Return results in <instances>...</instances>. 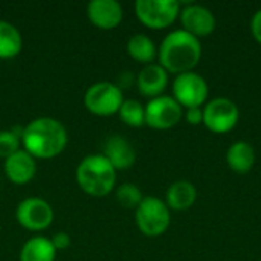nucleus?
Masks as SVG:
<instances>
[{"instance_id":"obj_1","label":"nucleus","mask_w":261,"mask_h":261,"mask_svg":"<svg viewBox=\"0 0 261 261\" xmlns=\"http://www.w3.org/2000/svg\"><path fill=\"white\" fill-rule=\"evenodd\" d=\"M21 144L32 158L50 159L66 148L67 132L58 119L41 116L21 130Z\"/></svg>"},{"instance_id":"obj_2","label":"nucleus","mask_w":261,"mask_h":261,"mask_svg":"<svg viewBox=\"0 0 261 261\" xmlns=\"http://www.w3.org/2000/svg\"><path fill=\"white\" fill-rule=\"evenodd\" d=\"M159 64L170 73L191 72L202 58L200 40L184 29L170 32L158 49Z\"/></svg>"},{"instance_id":"obj_3","label":"nucleus","mask_w":261,"mask_h":261,"mask_svg":"<svg viewBox=\"0 0 261 261\" xmlns=\"http://www.w3.org/2000/svg\"><path fill=\"white\" fill-rule=\"evenodd\" d=\"M76 182L86 194L104 197L115 188L116 170L101 153L87 154L76 167Z\"/></svg>"},{"instance_id":"obj_4","label":"nucleus","mask_w":261,"mask_h":261,"mask_svg":"<svg viewBox=\"0 0 261 261\" xmlns=\"http://www.w3.org/2000/svg\"><path fill=\"white\" fill-rule=\"evenodd\" d=\"M135 219L139 231L147 237H159L167 232L171 216L167 203L158 197L147 196L135 210Z\"/></svg>"},{"instance_id":"obj_5","label":"nucleus","mask_w":261,"mask_h":261,"mask_svg":"<svg viewBox=\"0 0 261 261\" xmlns=\"http://www.w3.org/2000/svg\"><path fill=\"white\" fill-rule=\"evenodd\" d=\"M122 102L124 96L121 87L110 81L95 83L84 93L86 109L96 116H112L118 113Z\"/></svg>"},{"instance_id":"obj_6","label":"nucleus","mask_w":261,"mask_h":261,"mask_svg":"<svg viewBox=\"0 0 261 261\" xmlns=\"http://www.w3.org/2000/svg\"><path fill=\"white\" fill-rule=\"evenodd\" d=\"M135 12L147 28L165 29L179 17L180 5L176 0H136Z\"/></svg>"},{"instance_id":"obj_7","label":"nucleus","mask_w":261,"mask_h":261,"mask_svg":"<svg viewBox=\"0 0 261 261\" xmlns=\"http://www.w3.org/2000/svg\"><path fill=\"white\" fill-rule=\"evenodd\" d=\"M240 118V110L237 104L225 96L213 98L203 107V124L208 130L214 133H228L231 132Z\"/></svg>"},{"instance_id":"obj_8","label":"nucleus","mask_w":261,"mask_h":261,"mask_svg":"<svg viewBox=\"0 0 261 261\" xmlns=\"http://www.w3.org/2000/svg\"><path fill=\"white\" fill-rule=\"evenodd\" d=\"M210 89L205 78L196 72L179 73L173 81V98L184 109L202 107L206 102Z\"/></svg>"},{"instance_id":"obj_9","label":"nucleus","mask_w":261,"mask_h":261,"mask_svg":"<svg viewBox=\"0 0 261 261\" xmlns=\"http://www.w3.org/2000/svg\"><path fill=\"white\" fill-rule=\"evenodd\" d=\"M184 110L180 104L168 95L151 98L145 106V124L156 130H168L180 122Z\"/></svg>"},{"instance_id":"obj_10","label":"nucleus","mask_w":261,"mask_h":261,"mask_svg":"<svg viewBox=\"0 0 261 261\" xmlns=\"http://www.w3.org/2000/svg\"><path fill=\"white\" fill-rule=\"evenodd\" d=\"M15 217L24 229L44 231L52 225L54 210L41 197H28L18 203Z\"/></svg>"},{"instance_id":"obj_11","label":"nucleus","mask_w":261,"mask_h":261,"mask_svg":"<svg viewBox=\"0 0 261 261\" xmlns=\"http://www.w3.org/2000/svg\"><path fill=\"white\" fill-rule=\"evenodd\" d=\"M179 17L184 26L182 29L197 38L206 37L216 29V17L206 6L196 3L187 5L184 9H180Z\"/></svg>"},{"instance_id":"obj_12","label":"nucleus","mask_w":261,"mask_h":261,"mask_svg":"<svg viewBox=\"0 0 261 261\" xmlns=\"http://www.w3.org/2000/svg\"><path fill=\"white\" fill-rule=\"evenodd\" d=\"M87 17L93 26L109 31L119 26L124 11L116 0H92L87 3Z\"/></svg>"},{"instance_id":"obj_13","label":"nucleus","mask_w":261,"mask_h":261,"mask_svg":"<svg viewBox=\"0 0 261 261\" xmlns=\"http://www.w3.org/2000/svg\"><path fill=\"white\" fill-rule=\"evenodd\" d=\"M115 170H127L136 162V151L130 141L119 135L107 138L101 153Z\"/></svg>"},{"instance_id":"obj_14","label":"nucleus","mask_w":261,"mask_h":261,"mask_svg":"<svg viewBox=\"0 0 261 261\" xmlns=\"http://www.w3.org/2000/svg\"><path fill=\"white\" fill-rule=\"evenodd\" d=\"M37 164L26 150H18L5 159V174L15 185H24L35 176Z\"/></svg>"},{"instance_id":"obj_15","label":"nucleus","mask_w":261,"mask_h":261,"mask_svg":"<svg viewBox=\"0 0 261 261\" xmlns=\"http://www.w3.org/2000/svg\"><path fill=\"white\" fill-rule=\"evenodd\" d=\"M136 84L141 95L148 98L161 96L168 84V72L161 64H147L138 73Z\"/></svg>"},{"instance_id":"obj_16","label":"nucleus","mask_w":261,"mask_h":261,"mask_svg":"<svg viewBox=\"0 0 261 261\" xmlns=\"http://www.w3.org/2000/svg\"><path fill=\"white\" fill-rule=\"evenodd\" d=\"M165 199H167L165 203L170 210L187 211L194 205L197 199V191L190 180H176L167 190Z\"/></svg>"},{"instance_id":"obj_17","label":"nucleus","mask_w":261,"mask_h":261,"mask_svg":"<svg viewBox=\"0 0 261 261\" xmlns=\"http://www.w3.org/2000/svg\"><path fill=\"white\" fill-rule=\"evenodd\" d=\"M226 162L232 171L239 174H246L252 170L255 164L254 147L246 141H237L231 144V147L226 151Z\"/></svg>"},{"instance_id":"obj_18","label":"nucleus","mask_w":261,"mask_h":261,"mask_svg":"<svg viewBox=\"0 0 261 261\" xmlns=\"http://www.w3.org/2000/svg\"><path fill=\"white\" fill-rule=\"evenodd\" d=\"M57 249L52 240L43 236L29 239L20 251V261H55Z\"/></svg>"},{"instance_id":"obj_19","label":"nucleus","mask_w":261,"mask_h":261,"mask_svg":"<svg viewBox=\"0 0 261 261\" xmlns=\"http://www.w3.org/2000/svg\"><path fill=\"white\" fill-rule=\"evenodd\" d=\"M23 38L20 31L6 20H0V58H14L21 52Z\"/></svg>"},{"instance_id":"obj_20","label":"nucleus","mask_w":261,"mask_h":261,"mask_svg":"<svg viewBox=\"0 0 261 261\" xmlns=\"http://www.w3.org/2000/svg\"><path fill=\"white\" fill-rule=\"evenodd\" d=\"M127 52L133 60H136L145 66L151 64L153 60L158 57V47H156L154 41L145 34L132 35L127 41Z\"/></svg>"},{"instance_id":"obj_21","label":"nucleus","mask_w":261,"mask_h":261,"mask_svg":"<svg viewBox=\"0 0 261 261\" xmlns=\"http://www.w3.org/2000/svg\"><path fill=\"white\" fill-rule=\"evenodd\" d=\"M118 115L128 127L138 128L145 124V106L136 99H124Z\"/></svg>"},{"instance_id":"obj_22","label":"nucleus","mask_w":261,"mask_h":261,"mask_svg":"<svg viewBox=\"0 0 261 261\" xmlns=\"http://www.w3.org/2000/svg\"><path fill=\"white\" fill-rule=\"evenodd\" d=\"M142 199H144V196L135 184L127 182V184L119 185L116 190V200L124 208H128V210L135 208L136 210L139 206V203L142 202Z\"/></svg>"},{"instance_id":"obj_23","label":"nucleus","mask_w":261,"mask_h":261,"mask_svg":"<svg viewBox=\"0 0 261 261\" xmlns=\"http://www.w3.org/2000/svg\"><path fill=\"white\" fill-rule=\"evenodd\" d=\"M21 139L12 130H0V159H6L20 150Z\"/></svg>"},{"instance_id":"obj_24","label":"nucleus","mask_w":261,"mask_h":261,"mask_svg":"<svg viewBox=\"0 0 261 261\" xmlns=\"http://www.w3.org/2000/svg\"><path fill=\"white\" fill-rule=\"evenodd\" d=\"M50 240H52V245H54V248L57 251H64L72 243V239H70V236L67 232H57Z\"/></svg>"},{"instance_id":"obj_25","label":"nucleus","mask_w":261,"mask_h":261,"mask_svg":"<svg viewBox=\"0 0 261 261\" xmlns=\"http://www.w3.org/2000/svg\"><path fill=\"white\" fill-rule=\"evenodd\" d=\"M185 119L191 124V125H199L203 122V109L202 107H193V109H187L185 112Z\"/></svg>"},{"instance_id":"obj_26","label":"nucleus","mask_w":261,"mask_h":261,"mask_svg":"<svg viewBox=\"0 0 261 261\" xmlns=\"http://www.w3.org/2000/svg\"><path fill=\"white\" fill-rule=\"evenodd\" d=\"M251 31L255 40L261 44V9L255 11L252 18H251Z\"/></svg>"}]
</instances>
